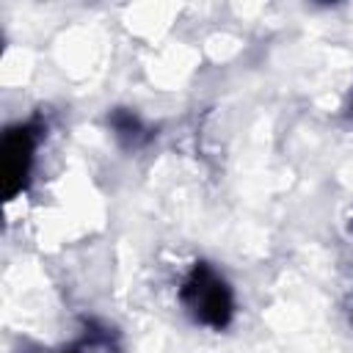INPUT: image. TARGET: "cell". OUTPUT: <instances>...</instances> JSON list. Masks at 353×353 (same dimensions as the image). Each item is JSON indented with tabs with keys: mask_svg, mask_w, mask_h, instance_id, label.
I'll list each match as a JSON object with an SVG mask.
<instances>
[{
	"mask_svg": "<svg viewBox=\"0 0 353 353\" xmlns=\"http://www.w3.org/2000/svg\"><path fill=\"white\" fill-rule=\"evenodd\" d=\"M30 157H33V135L30 130H11L3 138V185L6 193L14 196L30 171Z\"/></svg>",
	"mask_w": 353,
	"mask_h": 353,
	"instance_id": "7a4b0ae2",
	"label": "cell"
},
{
	"mask_svg": "<svg viewBox=\"0 0 353 353\" xmlns=\"http://www.w3.org/2000/svg\"><path fill=\"white\" fill-rule=\"evenodd\" d=\"M182 295L207 325L223 328L229 323V317H232V295H229L226 284L212 270H207L204 265H199L193 270V276L185 284Z\"/></svg>",
	"mask_w": 353,
	"mask_h": 353,
	"instance_id": "6da1fadb",
	"label": "cell"
}]
</instances>
